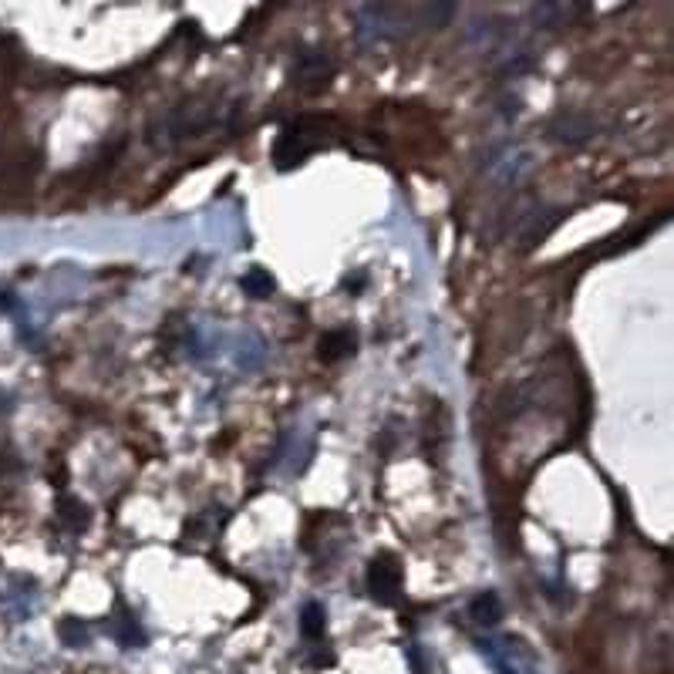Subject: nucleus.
Returning <instances> with one entry per match:
<instances>
[{"instance_id":"obj_11","label":"nucleus","mask_w":674,"mask_h":674,"mask_svg":"<svg viewBox=\"0 0 674 674\" xmlns=\"http://www.w3.org/2000/svg\"><path fill=\"white\" fill-rule=\"evenodd\" d=\"M115 634H119V641L128 644V647H136V644L145 641V637H142V630L136 628V621H132V617H122V621H119V628H115Z\"/></svg>"},{"instance_id":"obj_12","label":"nucleus","mask_w":674,"mask_h":674,"mask_svg":"<svg viewBox=\"0 0 674 674\" xmlns=\"http://www.w3.org/2000/svg\"><path fill=\"white\" fill-rule=\"evenodd\" d=\"M64 509H62V516H64V520H68V522H75V530H81V526H85V522H88V513H85V509H81V506H78V503H71V499H64Z\"/></svg>"},{"instance_id":"obj_7","label":"nucleus","mask_w":674,"mask_h":674,"mask_svg":"<svg viewBox=\"0 0 674 674\" xmlns=\"http://www.w3.org/2000/svg\"><path fill=\"white\" fill-rule=\"evenodd\" d=\"M293 75H297L293 78L297 85H310V78H314L317 85H324L327 75H331V68H327V62H324V54H314V51H310V54H304V62H300V68H297Z\"/></svg>"},{"instance_id":"obj_9","label":"nucleus","mask_w":674,"mask_h":674,"mask_svg":"<svg viewBox=\"0 0 674 674\" xmlns=\"http://www.w3.org/2000/svg\"><path fill=\"white\" fill-rule=\"evenodd\" d=\"M243 284V291L250 293V297H267V293H274V276L267 274L263 267H253V270H246V276L240 280Z\"/></svg>"},{"instance_id":"obj_2","label":"nucleus","mask_w":674,"mask_h":674,"mask_svg":"<svg viewBox=\"0 0 674 674\" xmlns=\"http://www.w3.org/2000/svg\"><path fill=\"white\" fill-rule=\"evenodd\" d=\"M321 142L324 138L317 136V132H310V122L291 125V128L280 136V142H276V149H274L276 168H291V166H297V162H304L307 155L314 152Z\"/></svg>"},{"instance_id":"obj_8","label":"nucleus","mask_w":674,"mask_h":674,"mask_svg":"<svg viewBox=\"0 0 674 674\" xmlns=\"http://www.w3.org/2000/svg\"><path fill=\"white\" fill-rule=\"evenodd\" d=\"M324 630H327V617H324L321 604H307L304 613H300V634L307 641H321Z\"/></svg>"},{"instance_id":"obj_5","label":"nucleus","mask_w":674,"mask_h":674,"mask_svg":"<svg viewBox=\"0 0 674 674\" xmlns=\"http://www.w3.org/2000/svg\"><path fill=\"white\" fill-rule=\"evenodd\" d=\"M556 223H560V213H543L539 210V213L530 216V223L522 226V250H533L543 236H550Z\"/></svg>"},{"instance_id":"obj_1","label":"nucleus","mask_w":674,"mask_h":674,"mask_svg":"<svg viewBox=\"0 0 674 674\" xmlns=\"http://www.w3.org/2000/svg\"><path fill=\"white\" fill-rule=\"evenodd\" d=\"M368 590L371 597L378 600V604H384V607H391V604L401 600V563L391 553H382V556L371 560Z\"/></svg>"},{"instance_id":"obj_4","label":"nucleus","mask_w":674,"mask_h":674,"mask_svg":"<svg viewBox=\"0 0 674 674\" xmlns=\"http://www.w3.org/2000/svg\"><path fill=\"white\" fill-rule=\"evenodd\" d=\"M348 354H354V334H351V331H331V334H324L321 344H317V358L327 361V365H334V361L348 358Z\"/></svg>"},{"instance_id":"obj_6","label":"nucleus","mask_w":674,"mask_h":674,"mask_svg":"<svg viewBox=\"0 0 674 674\" xmlns=\"http://www.w3.org/2000/svg\"><path fill=\"white\" fill-rule=\"evenodd\" d=\"M469 617H473L475 624H499V617H503V604H499V597L492 594V590H486V594H479V597H473V604H469Z\"/></svg>"},{"instance_id":"obj_3","label":"nucleus","mask_w":674,"mask_h":674,"mask_svg":"<svg viewBox=\"0 0 674 674\" xmlns=\"http://www.w3.org/2000/svg\"><path fill=\"white\" fill-rule=\"evenodd\" d=\"M590 132H594L590 119H583V115H570V111H563L560 119H553V125H550V136L563 138V142H583Z\"/></svg>"},{"instance_id":"obj_10","label":"nucleus","mask_w":674,"mask_h":674,"mask_svg":"<svg viewBox=\"0 0 674 674\" xmlns=\"http://www.w3.org/2000/svg\"><path fill=\"white\" fill-rule=\"evenodd\" d=\"M58 634H62V641L68 644V647H81V644L88 641V630H85V624L75 621V617H64L62 624H58Z\"/></svg>"}]
</instances>
